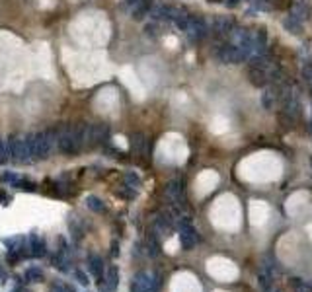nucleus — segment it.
I'll use <instances>...</instances> for the list:
<instances>
[{"label":"nucleus","instance_id":"1","mask_svg":"<svg viewBox=\"0 0 312 292\" xmlns=\"http://www.w3.org/2000/svg\"><path fill=\"white\" fill-rule=\"evenodd\" d=\"M57 146L61 152L72 156V154H78L82 148H84V141H82V125L78 127H65L57 133Z\"/></svg>","mask_w":312,"mask_h":292},{"label":"nucleus","instance_id":"2","mask_svg":"<svg viewBox=\"0 0 312 292\" xmlns=\"http://www.w3.org/2000/svg\"><path fill=\"white\" fill-rule=\"evenodd\" d=\"M55 146H57V131H53V129H47V131L31 135V154H33V160L47 158L53 152Z\"/></svg>","mask_w":312,"mask_h":292},{"label":"nucleus","instance_id":"3","mask_svg":"<svg viewBox=\"0 0 312 292\" xmlns=\"http://www.w3.org/2000/svg\"><path fill=\"white\" fill-rule=\"evenodd\" d=\"M8 154L10 160L25 164V162H33V154H31V135H18L12 137L8 141Z\"/></svg>","mask_w":312,"mask_h":292},{"label":"nucleus","instance_id":"4","mask_svg":"<svg viewBox=\"0 0 312 292\" xmlns=\"http://www.w3.org/2000/svg\"><path fill=\"white\" fill-rule=\"evenodd\" d=\"M160 277L156 273H137L131 281V292H158Z\"/></svg>","mask_w":312,"mask_h":292},{"label":"nucleus","instance_id":"5","mask_svg":"<svg viewBox=\"0 0 312 292\" xmlns=\"http://www.w3.org/2000/svg\"><path fill=\"white\" fill-rule=\"evenodd\" d=\"M110 131L106 125H100V123H94V125H82V141L84 146H98L104 145L106 139H108Z\"/></svg>","mask_w":312,"mask_h":292},{"label":"nucleus","instance_id":"6","mask_svg":"<svg viewBox=\"0 0 312 292\" xmlns=\"http://www.w3.org/2000/svg\"><path fill=\"white\" fill-rule=\"evenodd\" d=\"M179 244L183 250H191L197 244V232L191 226L189 220H181L179 222Z\"/></svg>","mask_w":312,"mask_h":292},{"label":"nucleus","instance_id":"7","mask_svg":"<svg viewBox=\"0 0 312 292\" xmlns=\"http://www.w3.org/2000/svg\"><path fill=\"white\" fill-rule=\"evenodd\" d=\"M119 285V269L115 265H110L100 281V292H115Z\"/></svg>","mask_w":312,"mask_h":292},{"label":"nucleus","instance_id":"8","mask_svg":"<svg viewBox=\"0 0 312 292\" xmlns=\"http://www.w3.org/2000/svg\"><path fill=\"white\" fill-rule=\"evenodd\" d=\"M27 250H29V255L31 257H43L45 253H47V244H45V240L37 234V232H31L29 234V238H27Z\"/></svg>","mask_w":312,"mask_h":292},{"label":"nucleus","instance_id":"9","mask_svg":"<svg viewBox=\"0 0 312 292\" xmlns=\"http://www.w3.org/2000/svg\"><path fill=\"white\" fill-rule=\"evenodd\" d=\"M88 271L92 273V277H96L98 281H102L104 277V259L100 255H88Z\"/></svg>","mask_w":312,"mask_h":292},{"label":"nucleus","instance_id":"10","mask_svg":"<svg viewBox=\"0 0 312 292\" xmlns=\"http://www.w3.org/2000/svg\"><path fill=\"white\" fill-rule=\"evenodd\" d=\"M219 59L224 63H238L242 59V51L238 47H223L219 51Z\"/></svg>","mask_w":312,"mask_h":292},{"label":"nucleus","instance_id":"11","mask_svg":"<svg viewBox=\"0 0 312 292\" xmlns=\"http://www.w3.org/2000/svg\"><path fill=\"white\" fill-rule=\"evenodd\" d=\"M131 146H133V150H135V152H139L141 156H145V154H147V150H149L147 135H145V133H135V135L131 137Z\"/></svg>","mask_w":312,"mask_h":292},{"label":"nucleus","instance_id":"12","mask_svg":"<svg viewBox=\"0 0 312 292\" xmlns=\"http://www.w3.org/2000/svg\"><path fill=\"white\" fill-rule=\"evenodd\" d=\"M181 193H183V187H181L179 181H170V183L166 185V197H168L170 201L179 203V201H181Z\"/></svg>","mask_w":312,"mask_h":292},{"label":"nucleus","instance_id":"13","mask_svg":"<svg viewBox=\"0 0 312 292\" xmlns=\"http://www.w3.org/2000/svg\"><path fill=\"white\" fill-rule=\"evenodd\" d=\"M23 281L29 283V285L41 283V281H43V271H41L39 267H29V269H25V273H23Z\"/></svg>","mask_w":312,"mask_h":292},{"label":"nucleus","instance_id":"14","mask_svg":"<svg viewBox=\"0 0 312 292\" xmlns=\"http://www.w3.org/2000/svg\"><path fill=\"white\" fill-rule=\"evenodd\" d=\"M147 250H149V255H160V242H158V236H156V232L153 230L149 236H147Z\"/></svg>","mask_w":312,"mask_h":292},{"label":"nucleus","instance_id":"15","mask_svg":"<svg viewBox=\"0 0 312 292\" xmlns=\"http://www.w3.org/2000/svg\"><path fill=\"white\" fill-rule=\"evenodd\" d=\"M86 207H88L90 210H94V212H106L104 201H102L100 197H96V195H88V197H86Z\"/></svg>","mask_w":312,"mask_h":292},{"label":"nucleus","instance_id":"16","mask_svg":"<svg viewBox=\"0 0 312 292\" xmlns=\"http://www.w3.org/2000/svg\"><path fill=\"white\" fill-rule=\"evenodd\" d=\"M125 185L131 187L133 191H139V189H141V177H139L135 171H127V173H125Z\"/></svg>","mask_w":312,"mask_h":292},{"label":"nucleus","instance_id":"17","mask_svg":"<svg viewBox=\"0 0 312 292\" xmlns=\"http://www.w3.org/2000/svg\"><path fill=\"white\" fill-rule=\"evenodd\" d=\"M16 189H20V191H35L37 189V185L35 183H31V181H27V179H18V183L14 185Z\"/></svg>","mask_w":312,"mask_h":292},{"label":"nucleus","instance_id":"18","mask_svg":"<svg viewBox=\"0 0 312 292\" xmlns=\"http://www.w3.org/2000/svg\"><path fill=\"white\" fill-rule=\"evenodd\" d=\"M0 179H2L4 183H10V187H14V185L18 183L20 175H16V173H12V171H10V173L6 171V173H2V175H0Z\"/></svg>","mask_w":312,"mask_h":292},{"label":"nucleus","instance_id":"19","mask_svg":"<svg viewBox=\"0 0 312 292\" xmlns=\"http://www.w3.org/2000/svg\"><path fill=\"white\" fill-rule=\"evenodd\" d=\"M72 275H74V279H76V281H78L82 287H88V283H90V281H88V275H86L84 271H80V269H74V271H72Z\"/></svg>","mask_w":312,"mask_h":292},{"label":"nucleus","instance_id":"20","mask_svg":"<svg viewBox=\"0 0 312 292\" xmlns=\"http://www.w3.org/2000/svg\"><path fill=\"white\" fill-rule=\"evenodd\" d=\"M10 160V154H8V143L0 141V164H6Z\"/></svg>","mask_w":312,"mask_h":292},{"label":"nucleus","instance_id":"21","mask_svg":"<svg viewBox=\"0 0 312 292\" xmlns=\"http://www.w3.org/2000/svg\"><path fill=\"white\" fill-rule=\"evenodd\" d=\"M117 195H121V197H127V199H133V197H137V191H133L131 187L123 185L121 189H117Z\"/></svg>","mask_w":312,"mask_h":292},{"label":"nucleus","instance_id":"22","mask_svg":"<svg viewBox=\"0 0 312 292\" xmlns=\"http://www.w3.org/2000/svg\"><path fill=\"white\" fill-rule=\"evenodd\" d=\"M70 232H74V238H76V240H82V228L78 226V220H76V218L70 220Z\"/></svg>","mask_w":312,"mask_h":292},{"label":"nucleus","instance_id":"23","mask_svg":"<svg viewBox=\"0 0 312 292\" xmlns=\"http://www.w3.org/2000/svg\"><path fill=\"white\" fill-rule=\"evenodd\" d=\"M145 31H147V35H153V37L158 35V25H156V21L155 23H149V25L145 27Z\"/></svg>","mask_w":312,"mask_h":292},{"label":"nucleus","instance_id":"24","mask_svg":"<svg viewBox=\"0 0 312 292\" xmlns=\"http://www.w3.org/2000/svg\"><path fill=\"white\" fill-rule=\"evenodd\" d=\"M117 253H119V251H117V242H113V244H111V255L117 257Z\"/></svg>","mask_w":312,"mask_h":292},{"label":"nucleus","instance_id":"25","mask_svg":"<svg viewBox=\"0 0 312 292\" xmlns=\"http://www.w3.org/2000/svg\"><path fill=\"white\" fill-rule=\"evenodd\" d=\"M61 292H76L70 285H65V287H61Z\"/></svg>","mask_w":312,"mask_h":292}]
</instances>
